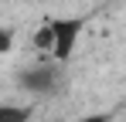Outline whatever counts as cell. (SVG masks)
<instances>
[{
    "label": "cell",
    "mask_w": 126,
    "mask_h": 122,
    "mask_svg": "<svg viewBox=\"0 0 126 122\" xmlns=\"http://www.w3.org/2000/svg\"><path fill=\"white\" fill-rule=\"evenodd\" d=\"M34 48L38 51H51V24H41L34 31Z\"/></svg>",
    "instance_id": "4"
},
{
    "label": "cell",
    "mask_w": 126,
    "mask_h": 122,
    "mask_svg": "<svg viewBox=\"0 0 126 122\" xmlns=\"http://www.w3.org/2000/svg\"><path fill=\"white\" fill-rule=\"evenodd\" d=\"M75 122H109L106 115H85V119H75Z\"/></svg>",
    "instance_id": "6"
},
{
    "label": "cell",
    "mask_w": 126,
    "mask_h": 122,
    "mask_svg": "<svg viewBox=\"0 0 126 122\" xmlns=\"http://www.w3.org/2000/svg\"><path fill=\"white\" fill-rule=\"evenodd\" d=\"M48 24H51V54L62 64V61L72 58V51H75V44H79L82 17H58V20H48Z\"/></svg>",
    "instance_id": "1"
},
{
    "label": "cell",
    "mask_w": 126,
    "mask_h": 122,
    "mask_svg": "<svg viewBox=\"0 0 126 122\" xmlns=\"http://www.w3.org/2000/svg\"><path fill=\"white\" fill-rule=\"evenodd\" d=\"M10 44H14L10 31H0V51H10Z\"/></svg>",
    "instance_id": "5"
},
{
    "label": "cell",
    "mask_w": 126,
    "mask_h": 122,
    "mask_svg": "<svg viewBox=\"0 0 126 122\" xmlns=\"http://www.w3.org/2000/svg\"><path fill=\"white\" fill-rule=\"evenodd\" d=\"M31 119V109L24 105H0V122H27Z\"/></svg>",
    "instance_id": "3"
},
{
    "label": "cell",
    "mask_w": 126,
    "mask_h": 122,
    "mask_svg": "<svg viewBox=\"0 0 126 122\" xmlns=\"http://www.w3.org/2000/svg\"><path fill=\"white\" fill-rule=\"evenodd\" d=\"M58 78H62V68H58V64H34V68L21 71V85L27 88V92H38V95L55 92Z\"/></svg>",
    "instance_id": "2"
}]
</instances>
